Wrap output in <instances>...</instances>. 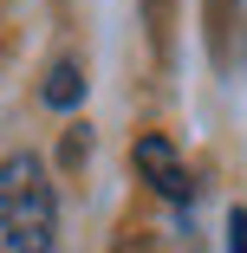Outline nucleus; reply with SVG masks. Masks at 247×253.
Instances as JSON below:
<instances>
[{
    "mask_svg": "<svg viewBox=\"0 0 247 253\" xmlns=\"http://www.w3.org/2000/svg\"><path fill=\"white\" fill-rule=\"evenodd\" d=\"M228 253H247V208L228 214Z\"/></svg>",
    "mask_w": 247,
    "mask_h": 253,
    "instance_id": "obj_4",
    "label": "nucleus"
},
{
    "mask_svg": "<svg viewBox=\"0 0 247 253\" xmlns=\"http://www.w3.org/2000/svg\"><path fill=\"white\" fill-rule=\"evenodd\" d=\"M137 169H143V182H150L156 195H169V201H189V169H182V156H176V143L169 136H137Z\"/></svg>",
    "mask_w": 247,
    "mask_h": 253,
    "instance_id": "obj_2",
    "label": "nucleus"
},
{
    "mask_svg": "<svg viewBox=\"0 0 247 253\" xmlns=\"http://www.w3.org/2000/svg\"><path fill=\"white\" fill-rule=\"evenodd\" d=\"M124 253H143V240H124Z\"/></svg>",
    "mask_w": 247,
    "mask_h": 253,
    "instance_id": "obj_5",
    "label": "nucleus"
},
{
    "mask_svg": "<svg viewBox=\"0 0 247 253\" xmlns=\"http://www.w3.org/2000/svg\"><path fill=\"white\" fill-rule=\"evenodd\" d=\"M78 97H85V72H78V59H59L52 72H46V104H52V111H78Z\"/></svg>",
    "mask_w": 247,
    "mask_h": 253,
    "instance_id": "obj_3",
    "label": "nucleus"
},
{
    "mask_svg": "<svg viewBox=\"0 0 247 253\" xmlns=\"http://www.w3.org/2000/svg\"><path fill=\"white\" fill-rule=\"evenodd\" d=\"M59 240V195L33 149L0 163V253H52Z\"/></svg>",
    "mask_w": 247,
    "mask_h": 253,
    "instance_id": "obj_1",
    "label": "nucleus"
}]
</instances>
